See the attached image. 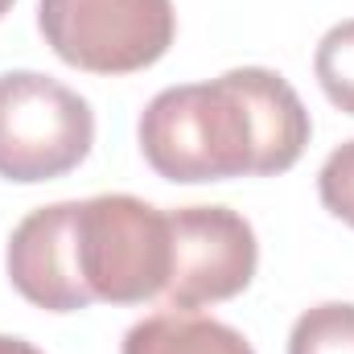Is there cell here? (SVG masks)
Masks as SVG:
<instances>
[{
  "label": "cell",
  "instance_id": "1",
  "mask_svg": "<svg viewBox=\"0 0 354 354\" xmlns=\"http://www.w3.org/2000/svg\"><path fill=\"white\" fill-rule=\"evenodd\" d=\"M313 120L284 75L235 66L210 83H181L149 99L136 124L149 169L177 185L276 177L292 169Z\"/></svg>",
  "mask_w": 354,
  "mask_h": 354
},
{
  "label": "cell",
  "instance_id": "2",
  "mask_svg": "<svg viewBox=\"0 0 354 354\" xmlns=\"http://www.w3.org/2000/svg\"><path fill=\"white\" fill-rule=\"evenodd\" d=\"M75 260L91 301L145 305L169 284V214L132 194H95L75 206Z\"/></svg>",
  "mask_w": 354,
  "mask_h": 354
},
{
  "label": "cell",
  "instance_id": "3",
  "mask_svg": "<svg viewBox=\"0 0 354 354\" xmlns=\"http://www.w3.org/2000/svg\"><path fill=\"white\" fill-rule=\"evenodd\" d=\"M95 145V111L41 71L0 75V177L37 185L71 174Z\"/></svg>",
  "mask_w": 354,
  "mask_h": 354
},
{
  "label": "cell",
  "instance_id": "4",
  "mask_svg": "<svg viewBox=\"0 0 354 354\" xmlns=\"http://www.w3.org/2000/svg\"><path fill=\"white\" fill-rule=\"evenodd\" d=\"M46 46L87 75H136L169 54L174 0H37Z\"/></svg>",
  "mask_w": 354,
  "mask_h": 354
},
{
  "label": "cell",
  "instance_id": "5",
  "mask_svg": "<svg viewBox=\"0 0 354 354\" xmlns=\"http://www.w3.org/2000/svg\"><path fill=\"white\" fill-rule=\"evenodd\" d=\"M174 264L165 284L169 309H202L239 297L260 268L252 223L231 206H177L169 210Z\"/></svg>",
  "mask_w": 354,
  "mask_h": 354
},
{
  "label": "cell",
  "instance_id": "6",
  "mask_svg": "<svg viewBox=\"0 0 354 354\" xmlns=\"http://www.w3.org/2000/svg\"><path fill=\"white\" fill-rule=\"evenodd\" d=\"M75 206L79 202L37 206L8 235V280L29 305L46 313H79L95 305L75 260Z\"/></svg>",
  "mask_w": 354,
  "mask_h": 354
},
{
  "label": "cell",
  "instance_id": "7",
  "mask_svg": "<svg viewBox=\"0 0 354 354\" xmlns=\"http://www.w3.org/2000/svg\"><path fill=\"white\" fill-rule=\"evenodd\" d=\"M120 354H256L252 342L214 317L189 309H161L124 334Z\"/></svg>",
  "mask_w": 354,
  "mask_h": 354
},
{
  "label": "cell",
  "instance_id": "8",
  "mask_svg": "<svg viewBox=\"0 0 354 354\" xmlns=\"http://www.w3.org/2000/svg\"><path fill=\"white\" fill-rule=\"evenodd\" d=\"M288 354H354V305L322 301L292 322Z\"/></svg>",
  "mask_w": 354,
  "mask_h": 354
},
{
  "label": "cell",
  "instance_id": "9",
  "mask_svg": "<svg viewBox=\"0 0 354 354\" xmlns=\"http://www.w3.org/2000/svg\"><path fill=\"white\" fill-rule=\"evenodd\" d=\"M313 75L326 91V99L338 111L354 115V17L326 29V37L317 41V54H313Z\"/></svg>",
  "mask_w": 354,
  "mask_h": 354
},
{
  "label": "cell",
  "instance_id": "10",
  "mask_svg": "<svg viewBox=\"0 0 354 354\" xmlns=\"http://www.w3.org/2000/svg\"><path fill=\"white\" fill-rule=\"evenodd\" d=\"M317 198L334 218L354 227V140L338 145L326 157V165L317 174Z\"/></svg>",
  "mask_w": 354,
  "mask_h": 354
},
{
  "label": "cell",
  "instance_id": "11",
  "mask_svg": "<svg viewBox=\"0 0 354 354\" xmlns=\"http://www.w3.org/2000/svg\"><path fill=\"white\" fill-rule=\"evenodd\" d=\"M0 354H41L33 342L25 338H12V334H0Z\"/></svg>",
  "mask_w": 354,
  "mask_h": 354
},
{
  "label": "cell",
  "instance_id": "12",
  "mask_svg": "<svg viewBox=\"0 0 354 354\" xmlns=\"http://www.w3.org/2000/svg\"><path fill=\"white\" fill-rule=\"evenodd\" d=\"M12 4H17V0H0V21L8 17V8H12Z\"/></svg>",
  "mask_w": 354,
  "mask_h": 354
}]
</instances>
